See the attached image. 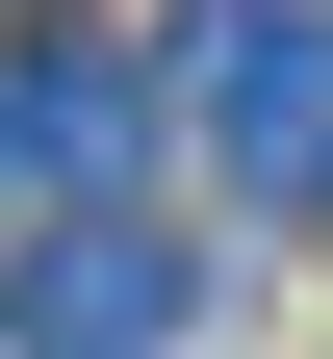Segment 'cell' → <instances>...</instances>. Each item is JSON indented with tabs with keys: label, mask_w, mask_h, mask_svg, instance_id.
<instances>
[{
	"label": "cell",
	"mask_w": 333,
	"mask_h": 359,
	"mask_svg": "<svg viewBox=\"0 0 333 359\" xmlns=\"http://www.w3.org/2000/svg\"><path fill=\"white\" fill-rule=\"evenodd\" d=\"M179 128L231 205H333V0H205L179 26Z\"/></svg>",
	"instance_id": "cell-1"
},
{
	"label": "cell",
	"mask_w": 333,
	"mask_h": 359,
	"mask_svg": "<svg viewBox=\"0 0 333 359\" xmlns=\"http://www.w3.org/2000/svg\"><path fill=\"white\" fill-rule=\"evenodd\" d=\"M0 334H26V359H154V334H179V231H128V205H52V231L0 257Z\"/></svg>",
	"instance_id": "cell-2"
},
{
	"label": "cell",
	"mask_w": 333,
	"mask_h": 359,
	"mask_svg": "<svg viewBox=\"0 0 333 359\" xmlns=\"http://www.w3.org/2000/svg\"><path fill=\"white\" fill-rule=\"evenodd\" d=\"M0 128L52 154V205H103V180H128V128H154V103H128V52H0Z\"/></svg>",
	"instance_id": "cell-3"
},
{
	"label": "cell",
	"mask_w": 333,
	"mask_h": 359,
	"mask_svg": "<svg viewBox=\"0 0 333 359\" xmlns=\"http://www.w3.org/2000/svg\"><path fill=\"white\" fill-rule=\"evenodd\" d=\"M26 231H52V154H26V128H0V257H26Z\"/></svg>",
	"instance_id": "cell-4"
}]
</instances>
